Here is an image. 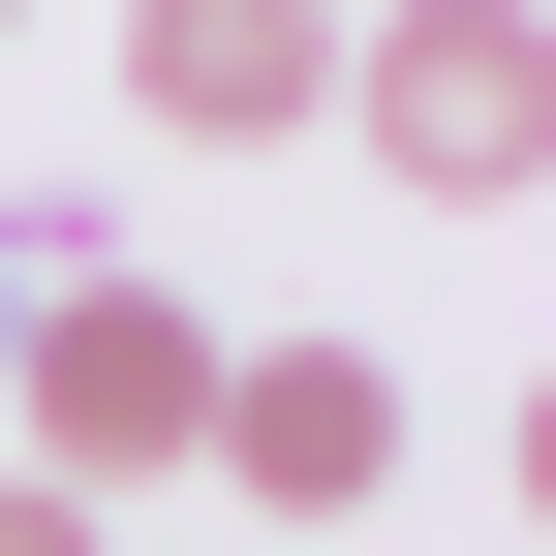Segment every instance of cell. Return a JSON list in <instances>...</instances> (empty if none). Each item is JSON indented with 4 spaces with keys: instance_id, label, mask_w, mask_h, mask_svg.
I'll use <instances>...</instances> for the list:
<instances>
[{
    "instance_id": "cell-1",
    "label": "cell",
    "mask_w": 556,
    "mask_h": 556,
    "mask_svg": "<svg viewBox=\"0 0 556 556\" xmlns=\"http://www.w3.org/2000/svg\"><path fill=\"white\" fill-rule=\"evenodd\" d=\"M186 402H217V309H186V278H124V248H62L31 340H0V464H31V495H155Z\"/></svg>"
},
{
    "instance_id": "cell-2",
    "label": "cell",
    "mask_w": 556,
    "mask_h": 556,
    "mask_svg": "<svg viewBox=\"0 0 556 556\" xmlns=\"http://www.w3.org/2000/svg\"><path fill=\"white\" fill-rule=\"evenodd\" d=\"M340 124L433 217H526L556 186V0H340Z\"/></svg>"
},
{
    "instance_id": "cell-3",
    "label": "cell",
    "mask_w": 556,
    "mask_h": 556,
    "mask_svg": "<svg viewBox=\"0 0 556 556\" xmlns=\"http://www.w3.org/2000/svg\"><path fill=\"white\" fill-rule=\"evenodd\" d=\"M186 464H217L248 526H371V495H402V371H371V340H217Z\"/></svg>"
},
{
    "instance_id": "cell-4",
    "label": "cell",
    "mask_w": 556,
    "mask_h": 556,
    "mask_svg": "<svg viewBox=\"0 0 556 556\" xmlns=\"http://www.w3.org/2000/svg\"><path fill=\"white\" fill-rule=\"evenodd\" d=\"M124 124L155 155H309L340 124V0H124Z\"/></svg>"
},
{
    "instance_id": "cell-5",
    "label": "cell",
    "mask_w": 556,
    "mask_h": 556,
    "mask_svg": "<svg viewBox=\"0 0 556 556\" xmlns=\"http://www.w3.org/2000/svg\"><path fill=\"white\" fill-rule=\"evenodd\" d=\"M0 556H93V495H31V464H0Z\"/></svg>"
},
{
    "instance_id": "cell-6",
    "label": "cell",
    "mask_w": 556,
    "mask_h": 556,
    "mask_svg": "<svg viewBox=\"0 0 556 556\" xmlns=\"http://www.w3.org/2000/svg\"><path fill=\"white\" fill-rule=\"evenodd\" d=\"M31 278H62V217H0V340H31Z\"/></svg>"
},
{
    "instance_id": "cell-7",
    "label": "cell",
    "mask_w": 556,
    "mask_h": 556,
    "mask_svg": "<svg viewBox=\"0 0 556 556\" xmlns=\"http://www.w3.org/2000/svg\"><path fill=\"white\" fill-rule=\"evenodd\" d=\"M0 31H31V0H0Z\"/></svg>"
}]
</instances>
